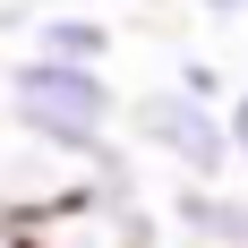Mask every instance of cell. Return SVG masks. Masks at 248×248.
Returning <instances> with one entry per match:
<instances>
[{
  "label": "cell",
  "mask_w": 248,
  "mask_h": 248,
  "mask_svg": "<svg viewBox=\"0 0 248 248\" xmlns=\"http://www.w3.org/2000/svg\"><path fill=\"white\" fill-rule=\"evenodd\" d=\"M9 128L34 137V146H60V154H94L103 137L128 128V103L103 69H69V60H34L26 51L9 69Z\"/></svg>",
  "instance_id": "cell-1"
},
{
  "label": "cell",
  "mask_w": 248,
  "mask_h": 248,
  "mask_svg": "<svg viewBox=\"0 0 248 248\" xmlns=\"http://www.w3.org/2000/svg\"><path fill=\"white\" fill-rule=\"evenodd\" d=\"M128 146L137 154H154L171 180H231V120L214 111V103H197V94H180V86H154V94H137L128 103Z\"/></svg>",
  "instance_id": "cell-2"
},
{
  "label": "cell",
  "mask_w": 248,
  "mask_h": 248,
  "mask_svg": "<svg viewBox=\"0 0 248 248\" xmlns=\"http://www.w3.org/2000/svg\"><path fill=\"white\" fill-rule=\"evenodd\" d=\"M154 214H120V205H94V197H69L26 223V248H154Z\"/></svg>",
  "instance_id": "cell-3"
},
{
  "label": "cell",
  "mask_w": 248,
  "mask_h": 248,
  "mask_svg": "<svg viewBox=\"0 0 248 248\" xmlns=\"http://www.w3.org/2000/svg\"><path fill=\"white\" fill-rule=\"evenodd\" d=\"M171 240L188 248H248V197L231 180H171Z\"/></svg>",
  "instance_id": "cell-4"
},
{
  "label": "cell",
  "mask_w": 248,
  "mask_h": 248,
  "mask_svg": "<svg viewBox=\"0 0 248 248\" xmlns=\"http://www.w3.org/2000/svg\"><path fill=\"white\" fill-rule=\"evenodd\" d=\"M34 60H69V69H111V26L86 9H43L34 17Z\"/></svg>",
  "instance_id": "cell-5"
},
{
  "label": "cell",
  "mask_w": 248,
  "mask_h": 248,
  "mask_svg": "<svg viewBox=\"0 0 248 248\" xmlns=\"http://www.w3.org/2000/svg\"><path fill=\"white\" fill-rule=\"evenodd\" d=\"M171 86H180V94H197V103H214V111H231V77L214 69V60H180Z\"/></svg>",
  "instance_id": "cell-6"
},
{
  "label": "cell",
  "mask_w": 248,
  "mask_h": 248,
  "mask_svg": "<svg viewBox=\"0 0 248 248\" xmlns=\"http://www.w3.org/2000/svg\"><path fill=\"white\" fill-rule=\"evenodd\" d=\"M223 120H231V154H240V163H248V86H240V94H231V111H223Z\"/></svg>",
  "instance_id": "cell-7"
},
{
  "label": "cell",
  "mask_w": 248,
  "mask_h": 248,
  "mask_svg": "<svg viewBox=\"0 0 248 248\" xmlns=\"http://www.w3.org/2000/svg\"><path fill=\"white\" fill-rule=\"evenodd\" d=\"M205 26H231V17H248V0H188Z\"/></svg>",
  "instance_id": "cell-8"
},
{
  "label": "cell",
  "mask_w": 248,
  "mask_h": 248,
  "mask_svg": "<svg viewBox=\"0 0 248 248\" xmlns=\"http://www.w3.org/2000/svg\"><path fill=\"white\" fill-rule=\"evenodd\" d=\"M0 248H26V223H9V214H0Z\"/></svg>",
  "instance_id": "cell-9"
},
{
  "label": "cell",
  "mask_w": 248,
  "mask_h": 248,
  "mask_svg": "<svg viewBox=\"0 0 248 248\" xmlns=\"http://www.w3.org/2000/svg\"><path fill=\"white\" fill-rule=\"evenodd\" d=\"M154 248H188V240H154Z\"/></svg>",
  "instance_id": "cell-10"
}]
</instances>
